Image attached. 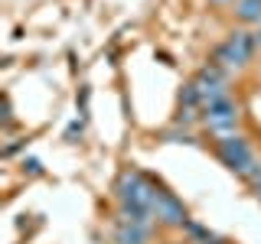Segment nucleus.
<instances>
[{
  "label": "nucleus",
  "mask_w": 261,
  "mask_h": 244,
  "mask_svg": "<svg viewBox=\"0 0 261 244\" xmlns=\"http://www.w3.org/2000/svg\"><path fill=\"white\" fill-rule=\"evenodd\" d=\"M114 192H118V202H121V205L144 208V211H150V215H153V202H157V195H160L157 186H153L144 173H137V169H124Z\"/></svg>",
  "instance_id": "f257e3e1"
},
{
  "label": "nucleus",
  "mask_w": 261,
  "mask_h": 244,
  "mask_svg": "<svg viewBox=\"0 0 261 244\" xmlns=\"http://www.w3.org/2000/svg\"><path fill=\"white\" fill-rule=\"evenodd\" d=\"M216 153H219V160L225 163L232 173H239L242 179H251L255 176V169H258V160H255V153H251V146L245 137H222V140L216 143Z\"/></svg>",
  "instance_id": "f03ea898"
},
{
  "label": "nucleus",
  "mask_w": 261,
  "mask_h": 244,
  "mask_svg": "<svg viewBox=\"0 0 261 244\" xmlns=\"http://www.w3.org/2000/svg\"><path fill=\"white\" fill-rule=\"evenodd\" d=\"M202 120H206V127L212 134L232 137L235 124H239V104L232 101V95H225V98H219V101H212V104L202 108Z\"/></svg>",
  "instance_id": "7ed1b4c3"
},
{
  "label": "nucleus",
  "mask_w": 261,
  "mask_h": 244,
  "mask_svg": "<svg viewBox=\"0 0 261 244\" xmlns=\"http://www.w3.org/2000/svg\"><path fill=\"white\" fill-rule=\"evenodd\" d=\"M251 52H255V39H251V33H232V36L225 39L222 46H216V52H212V59L216 65H222V69H239L251 59Z\"/></svg>",
  "instance_id": "20e7f679"
},
{
  "label": "nucleus",
  "mask_w": 261,
  "mask_h": 244,
  "mask_svg": "<svg viewBox=\"0 0 261 244\" xmlns=\"http://www.w3.org/2000/svg\"><path fill=\"white\" fill-rule=\"evenodd\" d=\"M153 218L163 225H186L190 218H186V208H183V202L176 199V195H170V192H163L157 195V202H153Z\"/></svg>",
  "instance_id": "39448f33"
},
{
  "label": "nucleus",
  "mask_w": 261,
  "mask_h": 244,
  "mask_svg": "<svg viewBox=\"0 0 261 244\" xmlns=\"http://www.w3.org/2000/svg\"><path fill=\"white\" fill-rule=\"evenodd\" d=\"M147 234H150V228L130 225V222H118V228H114V241L118 244H147Z\"/></svg>",
  "instance_id": "423d86ee"
},
{
  "label": "nucleus",
  "mask_w": 261,
  "mask_h": 244,
  "mask_svg": "<svg viewBox=\"0 0 261 244\" xmlns=\"http://www.w3.org/2000/svg\"><path fill=\"white\" fill-rule=\"evenodd\" d=\"M235 16L245 23H261V0H235Z\"/></svg>",
  "instance_id": "0eeeda50"
},
{
  "label": "nucleus",
  "mask_w": 261,
  "mask_h": 244,
  "mask_svg": "<svg viewBox=\"0 0 261 244\" xmlns=\"http://www.w3.org/2000/svg\"><path fill=\"white\" fill-rule=\"evenodd\" d=\"M183 228H186V231H190V238H199L202 244H209V241H212V234L206 231V228H199V225H196V222H186Z\"/></svg>",
  "instance_id": "6e6552de"
},
{
  "label": "nucleus",
  "mask_w": 261,
  "mask_h": 244,
  "mask_svg": "<svg viewBox=\"0 0 261 244\" xmlns=\"http://www.w3.org/2000/svg\"><path fill=\"white\" fill-rule=\"evenodd\" d=\"M23 166H27L30 173H39V160H27V163H23Z\"/></svg>",
  "instance_id": "1a4fd4ad"
},
{
  "label": "nucleus",
  "mask_w": 261,
  "mask_h": 244,
  "mask_svg": "<svg viewBox=\"0 0 261 244\" xmlns=\"http://www.w3.org/2000/svg\"><path fill=\"white\" fill-rule=\"evenodd\" d=\"M251 192H255L258 199H261V179H255V182H251Z\"/></svg>",
  "instance_id": "9d476101"
},
{
  "label": "nucleus",
  "mask_w": 261,
  "mask_h": 244,
  "mask_svg": "<svg viewBox=\"0 0 261 244\" xmlns=\"http://www.w3.org/2000/svg\"><path fill=\"white\" fill-rule=\"evenodd\" d=\"M251 39H255V49H261V29H258V33H251Z\"/></svg>",
  "instance_id": "9b49d317"
},
{
  "label": "nucleus",
  "mask_w": 261,
  "mask_h": 244,
  "mask_svg": "<svg viewBox=\"0 0 261 244\" xmlns=\"http://www.w3.org/2000/svg\"><path fill=\"white\" fill-rule=\"evenodd\" d=\"M255 179H261V160H258V169H255V176H251L248 182H255Z\"/></svg>",
  "instance_id": "f8f14e48"
},
{
  "label": "nucleus",
  "mask_w": 261,
  "mask_h": 244,
  "mask_svg": "<svg viewBox=\"0 0 261 244\" xmlns=\"http://www.w3.org/2000/svg\"><path fill=\"white\" fill-rule=\"evenodd\" d=\"M209 244H225V241H219V238H212V241H209Z\"/></svg>",
  "instance_id": "ddd939ff"
},
{
  "label": "nucleus",
  "mask_w": 261,
  "mask_h": 244,
  "mask_svg": "<svg viewBox=\"0 0 261 244\" xmlns=\"http://www.w3.org/2000/svg\"><path fill=\"white\" fill-rule=\"evenodd\" d=\"M212 4H228V0H212Z\"/></svg>",
  "instance_id": "4468645a"
}]
</instances>
